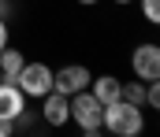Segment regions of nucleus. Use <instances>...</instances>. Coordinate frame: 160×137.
Instances as JSON below:
<instances>
[{
  "instance_id": "0eeeda50",
  "label": "nucleus",
  "mask_w": 160,
  "mask_h": 137,
  "mask_svg": "<svg viewBox=\"0 0 160 137\" xmlns=\"http://www.w3.org/2000/svg\"><path fill=\"white\" fill-rule=\"evenodd\" d=\"M19 115H26V96L22 89L15 85V82H4L0 78V119H19Z\"/></svg>"
},
{
  "instance_id": "f03ea898",
  "label": "nucleus",
  "mask_w": 160,
  "mask_h": 137,
  "mask_svg": "<svg viewBox=\"0 0 160 137\" xmlns=\"http://www.w3.org/2000/svg\"><path fill=\"white\" fill-rule=\"evenodd\" d=\"M67 104H71V122H75L86 137H97L101 130H104V122H101L104 104H101V100H97L89 89L75 93V96H67Z\"/></svg>"
},
{
  "instance_id": "7ed1b4c3",
  "label": "nucleus",
  "mask_w": 160,
  "mask_h": 137,
  "mask_svg": "<svg viewBox=\"0 0 160 137\" xmlns=\"http://www.w3.org/2000/svg\"><path fill=\"white\" fill-rule=\"evenodd\" d=\"M15 85L22 89L26 100H30V96L41 100L45 93L52 89V67H48V63H30V59H26V63H22V71L15 74Z\"/></svg>"
},
{
  "instance_id": "6e6552de",
  "label": "nucleus",
  "mask_w": 160,
  "mask_h": 137,
  "mask_svg": "<svg viewBox=\"0 0 160 137\" xmlns=\"http://www.w3.org/2000/svg\"><path fill=\"white\" fill-rule=\"evenodd\" d=\"M119 89H123V82L116 78V74H101V78H93V82H89V93H93L101 104L119 100Z\"/></svg>"
},
{
  "instance_id": "9b49d317",
  "label": "nucleus",
  "mask_w": 160,
  "mask_h": 137,
  "mask_svg": "<svg viewBox=\"0 0 160 137\" xmlns=\"http://www.w3.org/2000/svg\"><path fill=\"white\" fill-rule=\"evenodd\" d=\"M0 19H4V22L15 19V4H11V0H0Z\"/></svg>"
},
{
  "instance_id": "f8f14e48",
  "label": "nucleus",
  "mask_w": 160,
  "mask_h": 137,
  "mask_svg": "<svg viewBox=\"0 0 160 137\" xmlns=\"http://www.w3.org/2000/svg\"><path fill=\"white\" fill-rule=\"evenodd\" d=\"M8 41H11V30H8V22H4V19H0V48L8 45Z\"/></svg>"
},
{
  "instance_id": "ddd939ff",
  "label": "nucleus",
  "mask_w": 160,
  "mask_h": 137,
  "mask_svg": "<svg viewBox=\"0 0 160 137\" xmlns=\"http://www.w3.org/2000/svg\"><path fill=\"white\" fill-rule=\"evenodd\" d=\"M78 4H86V7H89V4H97V0H78Z\"/></svg>"
},
{
  "instance_id": "f257e3e1",
  "label": "nucleus",
  "mask_w": 160,
  "mask_h": 137,
  "mask_svg": "<svg viewBox=\"0 0 160 137\" xmlns=\"http://www.w3.org/2000/svg\"><path fill=\"white\" fill-rule=\"evenodd\" d=\"M101 122H104L108 134H116V137H138L142 130H145V115H142V107H138V104H127V100L104 104Z\"/></svg>"
},
{
  "instance_id": "9d476101",
  "label": "nucleus",
  "mask_w": 160,
  "mask_h": 137,
  "mask_svg": "<svg viewBox=\"0 0 160 137\" xmlns=\"http://www.w3.org/2000/svg\"><path fill=\"white\" fill-rule=\"evenodd\" d=\"M142 15H145V22H160V0H142Z\"/></svg>"
},
{
  "instance_id": "1a4fd4ad",
  "label": "nucleus",
  "mask_w": 160,
  "mask_h": 137,
  "mask_svg": "<svg viewBox=\"0 0 160 137\" xmlns=\"http://www.w3.org/2000/svg\"><path fill=\"white\" fill-rule=\"evenodd\" d=\"M22 63H26V56H22L19 48H11V45L0 48V78H4V82H15V74L22 71Z\"/></svg>"
},
{
  "instance_id": "423d86ee",
  "label": "nucleus",
  "mask_w": 160,
  "mask_h": 137,
  "mask_svg": "<svg viewBox=\"0 0 160 137\" xmlns=\"http://www.w3.org/2000/svg\"><path fill=\"white\" fill-rule=\"evenodd\" d=\"M41 119H45V126H67L71 122V104H67V96L56 89H48L41 96Z\"/></svg>"
},
{
  "instance_id": "20e7f679",
  "label": "nucleus",
  "mask_w": 160,
  "mask_h": 137,
  "mask_svg": "<svg viewBox=\"0 0 160 137\" xmlns=\"http://www.w3.org/2000/svg\"><path fill=\"white\" fill-rule=\"evenodd\" d=\"M130 71H134L138 82H160V48L153 41L138 45L130 52Z\"/></svg>"
},
{
  "instance_id": "4468645a",
  "label": "nucleus",
  "mask_w": 160,
  "mask_h": 137,
  "mask_svg": "<svg viewBox=\"0 0 160 137\" xmlns=\"http://www.w3.org/2000/svg\"><path fill=\"white\" fill-rule=\"evenodd\" d=\"M116 4H134V0H116Z\"/></svg>"
},
{
  "instance_id": "39448f33",
  "label": "nucleus",
  "mask_w": 160,
  "mask_h": 137,
  "mask_svg": "<svg viewBox=\"0 0 160 137\" xmlns=\"http://www.w3.org/2000/svg\"><path fill=\"white\" fill-rule=\"evenodd\" d=\"M89 82H93V74H89L82 63H67V67L52 71V89L63 93V96H75V93L89 89Z\"/></svg>"
}]
</instances>
